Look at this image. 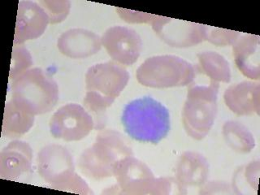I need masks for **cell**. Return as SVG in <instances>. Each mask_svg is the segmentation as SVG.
I'll list each match as a JSON object with an SVG mask.
<instances>
[{
	"instance_id": "obj_1",
	"label": "cell",
	"mask_w": 260,
	"mask_h": 195,
	"mask_svg": "<svg viewBox=\"0 0 260 195\" xmlns=\"http://www.w3.org/2000/svg\"><path fill=\"white\" fill-rule=\"evenodd\" d=\"M121 122L130 138L153 144L162 140L170 130L169 110L151 97L128 103L122 113Z\"/></svg>"
},
{
	"instance_id": "obj_2",
	"label": "cell",
	"mask_w": 260,
	"mask_h": 195,
	"mask_svg": "<svg viewBox=\"0 0 260 195\" xmlns=\"http://www.w3.org/2000/svg\"><path fill=\"white\" fill-rule=\"evenodd\" d=\"M58 99L56 82L38 68L24 72L12 83V100L35 116L50 112Z\"/></svg>"
},
{
	"instance_id": "obj_3",
	"label": "cell",
	"mask_w": 260,
	"mask_h": 195,
	"mask_svg": "<svg viewBox=\"0 0 260 195\" xmlns=\"http://www.w3.org/2000/svg\"><path fill=\"white\" fill-rule=\"evenodd\" d=\"M189 64L181 58L164 55L153 57L142 63L138 70V78L146 86L172 87L189 81Z\"/></svg>"
},
{
	"instance_id": "obj_4",
	"label": "cell",
	"mask_w": 260,
	"mask_h": 195,
	"mask_svg": "<svg viewBox=\"0 0 260 195\" xmlns=\"http://www.w3.org/2000/svg\"><path fill=\"white\" fill-rule=\"evenodd\" d=\"M92 119L81 106L68 104L57 110L50 120L53 136L65 141L80 140L91 130Z\"/></svg>"
},
{
	"instance_id": "obj_5",
	"label": "cell",
	"mask_w": 260,
	"mask_h": 195,
	"mask_svg": "<svg viewBox=\"0 0 260 195\" xmlns=\"http://www.w3.org/2000/svg\"><path fill=\"white\" fill-rule=\"evenodd\" d=\"M38 165L45 181L58 189L73 174L71 155L63 146L50 145L44 147L39 154Z\"/></svg>"
},
{
	"instance_id": "obj_6",
	"label": "cell",
	"mask_w": 260,
	"mask_h": 195,
	"mask_svg": "<svg viewBox=\"0 0 260 195\" xmlns=\"http://www.w3.org/2000/svg\"><path fill=\"white\" fill-rule=\"evenodd\" d=\"M50 22L47 12L32 2H20L15 31L14 45L38 39Z\"/></svg>"
},
{
	"instance_id": "obj_7",
	"label": "cell",
	"mask_w": 260,
	"mask_h": 195,
	"mask_svg": "<svg viewBox=\"0 0 260 195\" xmlns=\"http://www.w3.org/2000/svg\"><path fill=\"white\" fill-rule=\"evenodd\" d=\"M104 44L115 59L127 64L134 63L140 53L139 37L134 30L127 28H110L104 37Z\"/></svg>"
},
{
	"instance_id": "obj_8",
	"label": "cell",
	"mask_w": 260,
	"mask_h": 195,
	"mask_svg": "<svg viewBox=\"0 0 260 195\" xmlns=\"http://www.w3.org/2000/svg\"><path fill=\"white\" fill-rule=\"evenodd\" d=\"M32 150L26 142H11L1 153V175L8 180H17L31 169Z\"/></svg>"
},
{
	"instance_id": "obj_9",
	"label": "cell",
	"mask_w": 260,
	"mask_h": 195,
	"mask_svg": "<svg viewBox=\"0 0 260 195\" xmlns=\"http://www.w3.org/2000/svg\"><path fill=\"white\" fill-rule=\"evenodd\" d=\"M35 116L15 100H11L5 107L3 134L8 138L21 136L34 125Z\"/></svg>"
},
{
	"instance_id": "obj_10",
	"label": "cell",
	"mask_w": 260,
	"mask_h": 195,
	"mask_svg": "<svg viewBox=\"0 0 260 195\" xmlns=\"http://www.w3.org/2000/svg\"><path fill=\"white\" fill-rule=\"evenodd\" d=\"M32 62L31 55L23 46L14 45L12 51V64L10 69V78L15 80L24 73Z\"/></svg>"
}]
</instances>
